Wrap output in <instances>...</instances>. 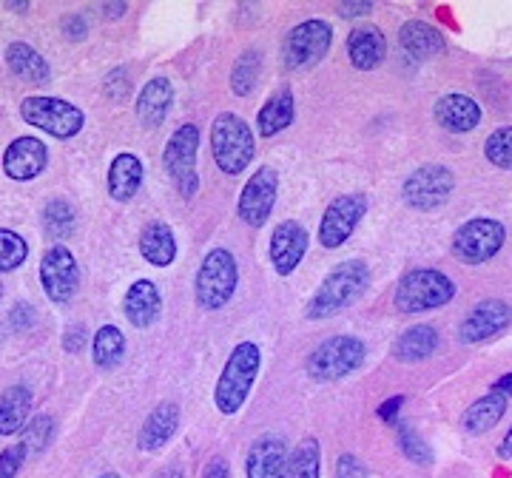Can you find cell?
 <instances>
[{"label": "cell", "instance_id": "f6af8a7d", "mask_svg": "<svg viewBox=\"0 0 512 478\" xmlns=\"http://www.w3.org/2000/svg\"><path fill=\"white\" fill-rule=\"evenodd\" d=\"M202 478H231V470H228V461L225 459H211L205 464V473Z\"/></svg>", "mask_w": 512, "mask_h": 478}, {"label": "cell", "instance_id": "bcb514c9", "mask_svg": "<svg viewBox=\"0 0 512 478\" xmlns=\"http://www.w3.org/2000/svg\"><path fill=\"white\" fill-rule=\"evenodd\" d=\"M83 336H86V331H83V325H77V328H69L66 331V336H63V348L69 350V353H77V350L83 348Z\"/></svg>", "mask_w": 512, "mask_h": 478}, {"label": "cell", "instance_id": "d6a6232c", "mask_svg": "<svg viewBox=\"0 0 512 478\" xmlns=\"http://www.w3.org/2000/svg\"><path fill=\"white\" fill-rule=\"evenodd\" d=\"M288 478H322V453L316 439H302L291 453Z\"/></svg>", "mask_w": 512, "mask_h": 478}, {"label": "cell", "instance_id": "9c48e42d", "mask_svg": "<svg viewBox=\"0 0 512 478\" xmlns=\"http://www.w3.org/2000/svg\"><path fill=\"white\" fill-rule=\"evenodd\" d=\"M333 26L325 20H305L293 26L285 37V66L291 72H305L328 55Z\"/></svg>", "mask_w": 512, "mask_h": 478}, {"label": "cell", "instance_id": "e0dca14e", "mask_svg": "<svg viewBox=\"0 0 512 478\" xmlns=\"http://www.w3.org/2000/svg\"><path fill=\"white\" fill-rule=\"evenodd\" d=\"M308 251V231L299 222L285 220L276 225V231L271 234V262H274L276 274L291 276L296 271V265L302 262Z\"/></svg>", "mask_w": 512, "mask_h": 478}, {"label": "cell", "instance_id": "f546056e", "mask_svg": "<svg viewBox=\"0 0 512 478\" xmlns=\"http://www.w3.org/2000/svg\"><path fill=\"white\" fill-rule=\"evenodd\" d=\"M259 123V137H274L279 131H285L293 123V94L291 89L276 92L256 114Z\"/></svg>", "mask_w": 512, "mask_h": 478}, {"label": "cell", "instance_id": "1f68e13d", "mask_svg": "<svg viewBox=\"0 0 512 478\" xmlns=\"http://www.w3.org/2000/svg\"><path fill=\"white\" fill-rule=\"evenodd\" d=\"M92 356L94 365L103 370L117 368L126 356V336L120 333V328L114 325H103L100 331L94 333L92 342Z\"/></svg>", "mask_w": 512, "mask_h": 478}, {"label": "cell", "instance_id": "d6986e66", "mask_svg": "<svg viewBox=\"0 0 512 478\" xmlns=\"http://www.w3.org/2000/svg\"><path fill=\"white\" fill-rule=\"evenodd\" d=\"M433 114H436V123H439L441 129L453 131V134L473 131L481 123V109H478L476 100L458 92L444 94L436 103Z\"/></svg>", "mask_w": 512, "mask_h": 478}, {"label": "cell", "instance_id": "4316f807", "mask_svg": "<svg viewBox=\"0 0 512 478\" xmlns=\"http://www.w3.org/2000/svg\"><path fill=\"white\" fill-rule=\"evenodd\" d=\"M507 413V396L504 393H487V396H481L478 402L467 407V413H464V419H461V427L467 430V433H473V436H481V433H487V430H493L495 424L501 422V416Z\"/></svg>", "mask_w": 512, "mask_h": 478}, {"label": "cell", "instance_id": "816d5d0a", "mask_svg": "<svg viewBox=\"0 0 512 478\" xmlns=\"http://www.w3.org/2000/svg\"><path fill=\"white\" fill-rule=\"evenodd\" d=\"M160 478H185V473L180 470V467H168Z\"/></svg>", "mask_w": 512, "mask_h": 478}, {"label": "cell", "instance_id": "5bb4252c", "mask_svg": "<svg viewBox=\"0 0 512 478\" xmlns=\"http://www.w3.org/2000/svg\"><path fill=\"white\" fill-rule=\"evenodd\" d=\"M367 200L362 194H345V197H336L328 205L322 225H319V242L325 248H339L350 239V234L356 231L359 220L365 217Z\"/></svg>", "mask_w": 512, "mask_h": 478}, {"label": "cell", "instance_id": "c3c4849f", "mask_svg": "<svg viewBox=\"0 0 512 478\" xmlns=\"http://www.w3.org/2000/svg\"><path fill=\"white\" fill-rule=\"evenodd\" d=\"M498 456H501V459H512V427L510 433L504 436V442L498 444Z\"/></svg>", "mask_w": 512, "mask_h": 478}, {"label": "cell", "instance_id": "9a60e30c", "mask_svg": "<svg viewBox=\"0 0 512 478\" xmlns=\"http://www.w3.org/2000/svg\"><path fill=\"white\" fill-rule=\"evenodd\" d=\"M288 464H291L288 442L276 433H265L251 444L245 473L248 478H288Z\"/></svg>", "mask_w": 512, "mask_h": 478}, {"label": "cell", "instance_id": "e575fe53", "mask_svg": "<svg viewBox=\"0 0 512 478\" xmlns=\"http://www.w3.org/2000/svg\"><path fill=\"white\" fill-rule=\"evenodd\" d=\"M55 439V422H52V416H46V413H37L32 422L23 427V439L20 444L26 447V453H43L49 444Z\"/></svg>", "mask_w": 512, "mask_h": 478}, {"label": "cell", "instance_id": "44dd1931", "mask_svg": "<svg viewBox=\"0 0 512 478\" xmlns=\"http://www.w3.org/2000/svg\"><path fill=\"white\" fill-rule=\"evenodd\" d=\"M387 55V40L379 26H356L348 37V57L359 72H373Z\"/></svg>", "mask_w": 512, "mask_h": 478}, {"label": "cell", "instance_id": "74e56055", "mask_svg": "<svg viewBox=\"0 0 512 478\" xmlns=\"http://www.w3.org/2000/svg\"><path fill=\"white\" fill-rule=\"evenodd\" d=\"M484 154H487V160H490L493 166L512 171V126L495 129L493 134L487 137Z\"/></svg>", "mask_w": 512, "mask_h": 478}, {"label": "cell", "instance_id": "7bdbcfd3", "mask_svg": "<svg viewBox=\"0 0 512 478\" xmlns=\"http://www.w3.org/2000/svg\"><path fill=\"white\" fill-rule=\"evenodd\" d=\"M63 32L72 37V40H83V37L89 35L86 20L80 18V15H69V18L63 20Z\"/></svg>", "mask_w": 512, "mask_h": 478}, {"label": "cell", "instance_id": "8fae6325", "mask_svg": "<svg viewBox=\"0 0 512 478\" xmlns=\"http://www.w3.org/2000/svg\"><path fill=\"white\" fill-rule=\"evenodd\" d=\"M453 185H456V177L450 174V168L421 166L404 180V203L419 211H433L447 203V197L453 194Z\"/></svg>", "mask_w": 512, "mask_h": 478}, {"label": "cell", "instance_id": "484cf974", "mask_svg": "<svg viewBox=\"0 0 512 478\" xmlns=\"http://www.w3.org/2000/svg\"><path fill=\"white\" fill-rule=\"evenodd\" d=\"M3 57H6V66L15 72V77L26 80V83H46L52 77L46 57L32 49L29 43H9Z\"/></svg>", "mask_w": 512, "mask_h": 478}, {"label": "cell", "instance_id": "7402d4cb", "mask_svg": "<svg viewBox=\"0 0 512 478\" xmlns=\"http://www.w3.org/2000/svg\"><path fill=\"white\" fill-rule=\"evenodd\" d=\"M177 427H180V407L174 402H163V405H157L148 413L143 430H140V439H137V447L146 450V453H157L177 433Z\"/></svg>", "mask_w": 512, "mask_h": 478}, {"label": "cell", "instance_id": "f907efd6", "mask_svg": "<svg viewBox=\"0 0 512 478\" xmlns=\"http://www.w3.org/2000/svg\"><path fill=\"white\" fill-rule=\"evenodd\" d=\"M106 15L109 18H117V15H126V6L120 3V6H106Z\"/></svg>", "mask_w": 512, "mask_h": 478}, {"label": "cell", "instance_id": "5b68a950", "mask_svg": "<svg viewBox=\"0 0 512 478\" xmlns=\"http://www.w3.org/2000/svg\"><path fill=\"white\" fill-rule=\"evenodd\" d=\"M456 296V285L450 282V276L433 268H421L402 276L399 288H396V308L402 313H421L433 311L447 305Z\"/></svg>", "mask_w": 512, "mask_h": 478}, {"label": "cell", "instance_id": "277c9868", "mask_svg": "<svg viewBox=\"0 0 512 478\" xmlns=\"http://www.w3.org/2000/svg\"><path fill=\"white\" fill-rule=\"evenodd\" d=\"M237 282L239 268L234 254L225 251V248H214V251L205 254L200 271H197V282H194L197 302L208 311H220L234 299Z\"/></svg>", "mask_w": 512, "mask_h": 478}, {"label": "cell", "instance_id": "30bf717a", "mask_svg": "<svg viewBox=\"0 0 512 478\" xmlns=\"http://www.w3.org/2000/svg\"><path fill=\"white\" fill-rule=\"evenodd\" d=\"M504 239H507V228L501 222L478 217L458 228L453 237V254L467 265H481L501 251Z\"/></svg>", "mask_w": 512, "mask_h": 478}, {"label": "cell", "instance_id": "7dc6e473", "mask_svg": "<svg viewBox=\"0 0 512 478\" xmlns=\"http://www.w3.org/2000/svg\"><path fill=\"white\" fill-rule=\"evenodd\" d=\"M402 396H396V399H387L382 407H379V416H382L384 422H393L396 419V413H399V407H402Z\"/></svg>", "mask_w": 512, "mask_h": 478}, {"label": "cell", "instance_id": "ffe728a7", "mask_svg": "<svg viewBox=\"0 0 512 478\" xmlns=\"http://www.w3.org/2000/svg\"><path fill=\"white\" fill-rule=\"evenodd\" d=\"M123 311H126V319L134 328H148V325H154L160 311H163V299H160L157 285H154L151 279H137V282L126 291Z\"/></svg>", "mask_w": 512, "mask_h": 478}, {"label": "cell", "instance_id": "52a82bcc", "mask_svg": "<svg viewBox=\"0 0 512 478\" xmlns=\"http://www.w3.org/2000/svg\"><path fill=\"white\" fill-rule=\"evenodd\" d=\"M20 117L55 140H72L83 129V111L60 97H26L20 103Z\"/></svg>", "mask_w": 512, "mask_h": 478}, {"label": "cell", "instance_id": "7c38bea8", "mask_svg": "<svg viewBox=\"0 0 512 478\" xmlns=\"http://www.w3.org/2000/svg\"><path fill=\"white\" fill-rule=\"evenodd\" d=\"M276 194H279V174L268 166L256 168V174L239 194V220L251 228H262L274 214Z\"/></svg>", "mask_w": 512, "mask_h": 478}, {"label": "cell", "instance_id": "f35d334b", "mask_svg": "<svg viewBox=\"0 0 512 478\" xmlns=\"http://www.w3.org/2000/svg\"><path fill=\"white\" fill-rule=\"evenodd\" d=\"M399 444H402L404 456L410 461H416V464H430L433 461V453H430V447L424 444L419 433H413L410 427H399Z\"/></svg>", "mask_w": 512, "mask_h": 478}, {"label": "cell", "instance_id": "b9f144b4", "mask_svg": "<svg viewBox=\"0 0 512 478\" xmlns=\"http://www.w3.org/2000/svg\"><path fill=\"white\" fill-rule=\"evenodd\" d=\"M370 12H373V3H367V0L339 3V15H342V18H362V15H370Z\"/></svg>", "mask_w": 512, "mask_h": 478}, {"label": "cell", "instance_id": "60d3db41", "mask_svg": "<svg viewBox=\"0 0 512 478\" xmlns=\"http://www.w3.org/2000/svg\"><path fill=\"white\" fill-rule=\"evenodd\" d=\"M336 478H370L367 476L365 464L356 459V456H350V453H345V456H339V461H336Z\"/></svg>", "mask_w": 512, "mask_h": 478}, {"label": "cell", "instance_id": "8d00e7d4", "mask_svg": "<svg viewBox=\"0 0 512 478\" xmlns=\"http://www.w3.org/2000/svg\"><path fill=\"white\" fill-rule=\"evenodd\" d=\"M43 225L52 237H69L74 234V208L66 200H52L43 211Z\"/></svg>", "mask_w": 512, "mask_h": 478}, {"label": "cell", "instance_id": "cb8c5ba5", "mask_svg": "<svg viewBox=\"0 0 512 478\" xmlns=\"http://www.w3.org/2000/svg\"><path fill=\"white\" fill-rule=\"evenodd\" d=\"M143 185V163L134 154H117L109 168V194L117 203H128Z\"/></svg>", "mask_w": 512, "mask_h": 478}, {"label": "cell", "instance_id": "db71d44e", "mask_svg": "<svg viewBox=\"0 0 512 478\" xmlns=\"http://www.w3.org/2000/svg\"><path fill=\"white\" fill-rule=\"evenodd\" d=\"M0 299H3V285H0Z\"/></svg>", "mask_w": 512, "mask_h": 478}, {"label": "cell", "instance_id": "6da1fadb", "mask_svg": "<svg viewBox=\"0 0 512 478\" xmlns=\"http://www.w3.org/2000/svg\"><path fill=\"white\" fill-rule=\"evenodd\" d=\"M367 285H370V268L362 259L339 262L316 288L308 305V319H328V316L348 311L350 305L365 294Z\"/></svg>", "mask_w": 512, "mask_h": 478}, {"label": "cell", "instance_id": "836d02e7", "mask_svg": "<svg viewBox=\"0 0 512 478\" xmlns=\"http://www.w3.org/2000/svg\"><path fill=\"white\" fill-rule=\"evenodd\" d=\"M259 69H262V55L256 49L242 52L237 63H234V72H231V89H234V94L248 97V94L254 92L256 80H259Z\"/></svg>", "mask_w": 512, "mask_h": 478}, {"label": "cell", "instance_id": "8992f818", "mask_svg": "<svg viewBox=\"0 0 512 478\" xmlns=\"http://www.w3.org/2000/svg\"><path fill=\"white\" fill-rule=\"evenodd\" d=\"M197 148H200V129L194 123H185L171 134L168 146L163 151V163L171 183L185 200L197 194L200 188V174H197Z\"/></svg>", "mask_w": 512, "mask_h": 478}, {"label": "cell", "instance_id": "f5cc1de1", "mask_svg": "<svg viewBox=\"0 0 512 478\" xmlns=\"http://www.w3.org/2000/svg\"><path fill=\"white\" fill-rule=\"evenodd\" d=\"M100 478H120V476H114V473H106V476H100Z\"/></svg>", "mask_w": 512, "mask_h": 478}, {"label": "cell", "instance_id": "ab89813d", "mask_svg": "<svg viewBox=\"0 0 512 478\" xmlns=\"http://www.w3.org/2000/svg\"><path fill=\"white\" fill-rule=\"evenodd\" d=\"M26 447L23 444H12V447H6L3 453H0V478H15L18 476V470L23 467V461H26Z\"/></svg>", "mask_w": 512, "mask_h": 478}, {"label": "cell", "instance_id": "7a4b0ae2", "mask_svg": "<svg viewBox=\"0 0 512 478\" xmlns=\"http://www.w3.org/2000/svg\"><path fill=\"white\" fill-rule=\"evenodd\" d=\"M259 365H262V353H259L256 342H239L237 348L231 350L220 373L217 390H214V405L220 413L225 416L239 413V407L245 405L256 376H259Z\"/></svg>", "mask_w": 512, "mask_h": 478}, {"label": "cell", "instance_id": "3957f363", "mask_svg": "<svg viewBox=\"0 0 512 478\" xmlns=\"http://www.w3.org/2000/svg\"><path fill=\"white\" fill-rule=\"evenodd\" d=\"M211 151H214V163L220 166V171L237 177L254 160V131L239 114L222 111L211 126Z\"/></svg>", "mask_w": 512, "mask_h": 478}, {"label": "cell", "instance_id": "4dcf8cb0", "mask_svg": "<svg viewBox=\"0 0 512 478\" xmlns=\"http://www.w3.org/2000/svg\"><path fill=\"white\" fill-rule=\"evenodd\" d=\"M436 348H439V333H436V328L416 325V328H407L399 336L393 353H396L399 362H419V359H427Z\"/></svg>", "mask_w": 512, "mask_h": 478}, {"label": "cell", "instance_id": "603a6c76", "mask_svg": "<svg viewBox=\"0 0 512 478\" xmlns=\"http://www.w3.org/2000/svg\"><path fill=\"white\" fill-rule=\"evenodd\" d=\"M171 103H174V89L165 77H151L143 92L137 97V120L154 129L165 120V114L171 111Z\"/></svg>", "mask_w": 512, "mask_h": 478}, {"label": "cell", "instance_id": "ee69618b", "mask_svg": "<svg viewBox=\"0 0 512 478\" xmlns=\"http://www.w3.org/2000/svg\"><path fill=\"white\" fill-rule=\"evenodd\" d=\"M35 316L37 313L32 305H18V308L12 311V322H15V328L23 331V328H32V325H35Z\"/></svg>", "mask_w": 512, "mask_h": 478}, {"label": "cell", "instance_id": "d4e9b609", "mask_svg": "<svg viewBox=\"0 0 512 478\" xmlns=\"http://www.w3.org/2000/svg\"><path fill=\"white\" fill-rule=\"evenodd\" d=\"M402 40L404 52L416 60H430V57H439L444 52V37L436 26L424 23V20H407L402 26Z\"/></svg>", "mask_w": 512, "mask_h": 478}, {"label": "cell", "instance_id": "4fadbf2b", "mask_svg": "<svg viewBox=\"0 0 512 478\" xmlns=\"http://www.w3.org/2000/svg\"><path fill=\"white\" fill-rule=\"evenodd\" d=\"M77 282H80V271H77L72 251L66 245H52L40 259V285L46 296L63 305L74 296Z\"/></svg>", "mask_w": 512, "mask_h": 478}, {"label": "cell", "instance_id": "d590c367", "mask_svg": "<svg viewBox=\"0 0 512 478\" xmlns=\"http://www.w3.org/2000/svg\"><path fill=\"white\" fill-rule=\"evenodd\" d=\"M26 257H29L26 239L15 234V231L0 228V274H9V271L20 268L26 262Z\"/></svg>", "mask_w": 512, "mask_h": 478}, {"label": "cell", "instance_id": "2e32d148", "mask_svg": "<svg viewBox=\"0 0 512 478\" xmlns=\"http://www.w3.org/2000/svg\"><path fill=\"white\" fill-rule=\"evenodd\" d=\"M512 322V308L501 299H484L470 311V316L461 322V342L476 345L484 339H493L495 333H501Z\"/></svg>", "mask_w": 512, "mask_h": 478}, {"label": "cell", "instance_id": "ac0fdd59", "mask_svg": "<svg viewBox=\"0 0 512 478\" xmlns=\"http://www.w3.org/2000/svg\"><path fill=\"white\" fill-rule=\"evenodd\" d=\"M49 163V151L35 137H18L3 154V171L12 180H35Z\"/></svg>", "mask_w": 512, "mask_h": 478}, {"label": "cell", "instance_id": "83f0119b", "mask_svg": "<svg viewBox=\"0 0 512 478\" xmlns=\"http://www.w3.org/2000/svg\"><path fill=\"white\" fill-rule=\"evenodd\" d=\"M140 254L146 262L157 265V268H165L171 265L174 257H177V239H174V231L165 225V222H151L143 228V237H140Z\"/></svg>", "mask_w": 512, "mask_h": 478}, {"label": "cell", "instance_id": "f1b7e54d", "mask_svg": "<svg viewBox=\"0 0 512 478\" xmlns=\"http://www.w3.org/2000/svg\"><path fill=\"white\" fill-rule=\"evenodd\" d=\"M32 407V390L26 385L9 387L0 393V436H15L18 430L26 427Z\"/></svg>", "mask_w": 512, "mask_h": 478}, {"label": "cell", "instance_id": "ba28073f", "mask_svg": "<svg viewBox=\"0 0 512 478\" xmlns=\"http://www.w3.org/2000/svg\"><path fill=\"white\" fill-rule=\"evenodd\" d=\"M365 362V342L356 336H333L313 350L308 376L316 382H336Z\"/></svg>", "mask_w": 512, "mask_h": 478}, {"label": "cell", "instance_id": "681fc988", "mask_svg": "<svg viewBox=\"0 0 512 478\" xmlns=\"http://www.w3.org/2000/svg\"><path fill=\"white\" fill-rule=\"evenodd\" d=\"M493 390H498V393H504V396H510V393H512V373H507V376H501V379L495 382Z\"/></svg>", "mask_w": 512, "mask_h": 478}]
</instances>
